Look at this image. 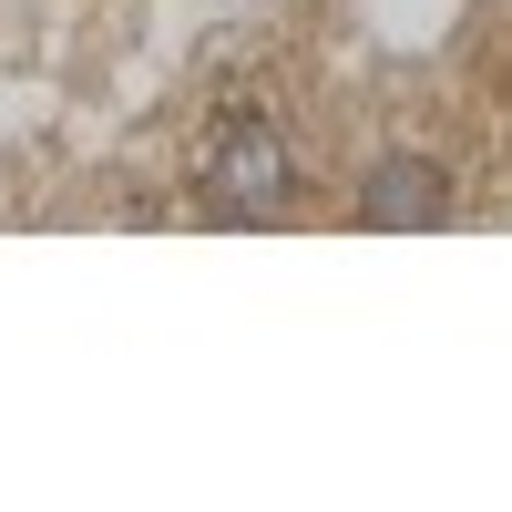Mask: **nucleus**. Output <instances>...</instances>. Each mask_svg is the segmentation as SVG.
Returning <instances> with one entry per match:
<instances>
[{
	"label": "nucleus",
	"instance_id": "obj_1",
	"mask_svg": "<svg viewBox=\"0 0 512 512\" xmlns=\"http://www.w3.org/2000/svg\"><path fill=\"white\" fill-rule=\"evenodd\" d=\"M205 195H216L226 216L287 205V144H277V123H226V134L205 144Z\"/></svg>",
	"mask_w": 512,
	"mask_h": 512
},
{
	"label": "nucleus",
	"instance_id": "obj_2",
	"mask_svg": "<svg viewBox=\"0 0 512 512\" xmlns=\"http://www.w3.org/2000/svg\"><path fill=\"white\" fill-rule=\"evenodd\" d=\"M359 216H369L379 236H400V226H441V216H451V185H441V164H420V154L379 164V175H369V195H359Z\"/></svg>",
	"mask_w": 512,
	"mask_h": 512
}]
</instances>
